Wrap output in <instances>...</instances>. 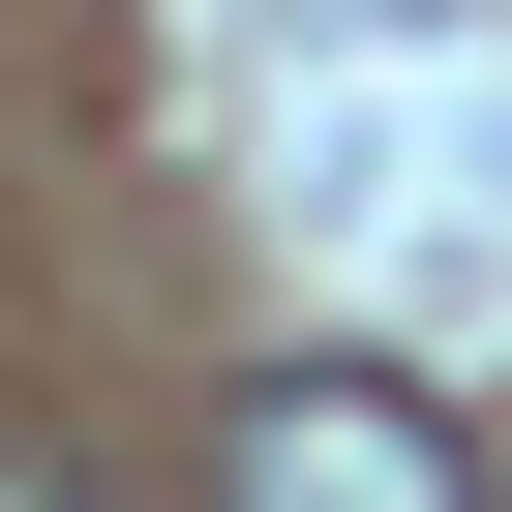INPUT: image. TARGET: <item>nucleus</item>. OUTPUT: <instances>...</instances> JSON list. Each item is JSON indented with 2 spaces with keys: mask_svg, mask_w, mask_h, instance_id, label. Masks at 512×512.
<instances>
[{
  "mask_svg": "<svg viewBox=\"0 0 512 512\" xmlns=\"http://www.w3.org/2000/svg\"><path fill=\"white\" fill-rule=\"evenodd\" d=\"M0 512H121V482H91V452H0Z\"/></svg>",
  "mask_w": 512,
  "mask_h": 512,
  "instance_id": "2",
  "label": "nucleus"
},
{
  "mask_svg": "<svg viewBox=\"0 0 512 512\" xmlns=\"http://www.w3.org/2000/svg\"><path fill=\"white\" fill-rule=\"evenodd\" d=\"M211 512H482V452L392 392V362H272L211 422Z\"/></svg>",
  "mask_w": 512,
  "mask_h": 512,
  "instance_id": "1",
  "label": "nucleus"
}]
</instances>
